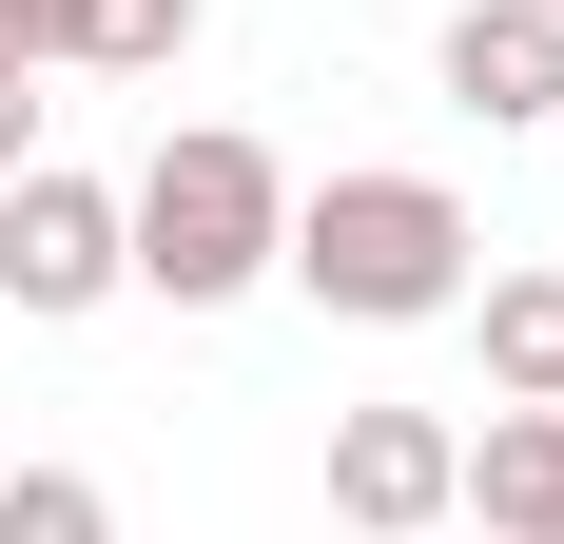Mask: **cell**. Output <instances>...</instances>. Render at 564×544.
Instances as JSON below:
<instances>
[{"instance_id":"cell-2","label":"cell","mask_w":564,"mask_h":544,"mask_svg":"<svg viewBox=\"0 0 564 544\" xmlns=\"http://www.w3.org/2000/svg\"><path fill=\"white\" fill-rule=\"evenodd\" d=\"M273 233H292V175L253 156V137H156L137 156V195H117V272L137 292H175V312H234L253 272H273Z\"/></svg>"},{"instance_id":"cell-11","label":"cell","mask_w":564,"mask_h":544,"mask_svg":"<svg viewBox=\"0 0 564 544\" xmlns=\"http://www.w3.org/2000/svg\"><path fill=\"white\" fill-rule=\"evenodd\" d=\"M545 20H564V0H545Z\"/></svg>"},{"instance_id":"cell-10","label":"cell","mask_w":564,"mask_h":544,"mask_svg":"<svg viewBox=\"0 0 564 544\" xmlns=\"http://www.w3.org/2000/svg\"><path fill=\"white\" fill-rule=\"evenodd\" d=\"M20 156H40V98H20V58H0V175H20Z\"/></svg>"},{"instance_id":"cell-4","label":"cell","mask_w":564,"mask_h":544,"mask_svg":"<svg viewBox=\"0 0 564 544\" xmlns=\"http://www.w3.org/2000/svg\"><path fill=\"white\" fill-rule=\"evenodd\" d=\"M448 467H467L448 409H350V428H332V505L370 544H429V525H448Z\"/></svg>"},{"instance_id":"cell-8","label":"cell","mask_w":564,"mask_h":544,"mask_svg":"<svg viewBox=\"0 0 564 544\" xmlns=\"http://www.w3.org/2000/svg\"><path fill=\"white\" fill-rule=\"evenodd\" d=\"M58 58L78 78H156V58H195V0H58Z\"/></svg>"},{"instance_id":"cell-3","label":"cell","mask_w":564,"mask_h":544,"mask_svg":"<svg viewBox=\"0 0 564 544\" xmlns=\"http://www.w3.org/2000/svg\"><path fill=\"white\" fill-rule=\"evenodd\" d=\"M0 292H20V312H98V292H137V272H117V195L98 175H58V156H20L0 175Z\"/></svg>"},{"instance_id":"cell-9","label":"cell","mask_w":564,"mask_h":544,"mask_svg":"<svg viewBox=\"0 0 564 544\" xmlns=\"http://www.w3.org/2000/svg\"><path fill=\"white\" fill-rule=\"evenodd\" d=\"M0 544H117V505L78 467H0Z\"/></svg>"},{"instance_id":"cell-6","label":"cell","mask_w":564,"mask_h":544,"mask_svg":"<svg viewBox=\"0 0 564 544\" xmlns=\"http://www.w3.org/2000/svg\"><path fill=\"white\" fill-rule=\"evenodd\" d=\"M448 505H487V544H564V409H487V447L448 467Z\"/></svg>"},{"instance_id":"cell-1","label":"cell","mask_w":564,"mask_h":544,"mask_svg":"<svg viewBox=\"0 0 564 544\" xmlns=\"http://www.w3.org/2000/svg\"><path fill=\"white\" fill-rule=\"evenodd\" d=\"M273 272L312 292V312H350V330H429V312H467L487 233H467L448 175H312L292 233H273Z\"/></svg>"},{"instance_id":"cell-5","label":"cell","mask_w":564,"mask_h":544,"mask_svg":"<svg viewBox=\"0 0 564 544\" xmlns=\"http://www.w3.org/2000/svg\"><path fill=\"white\" fill-rule=\"evenodd\" d=\"M448 98L487 117V137H507V117H564V20L545 0H467L448 20Z\"/></svg>"},{"instance_id":"cell-7","label":"cell","mask_w":564,"mask_h":544,"mask_svg":"<svg viewBox=\"0 0 564 544\" xmlns=\"http://www.w3.org/2000/svg\"><path fill=\"white\" fill-rule=\"evenodd\" d=\"M487 292V370H507V409H564V272H467Z\"/></svg>"}]
</instances>
